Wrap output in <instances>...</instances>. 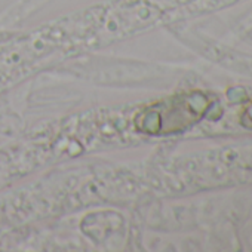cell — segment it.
Segmentation results:
<instances>
[{"label": "cell", "instance_id": "2", "mask_svg": "<svg viewBox=\"0 0 252 252\" xmlns=\"http://www.w3.org/2000/svg\"><path fill=\"white\" fill-rule=\"evenodd\" d=\"M240 123H242V126H245V128L252 129V102L243 110V113L240 116Z\"/></svg>", "mask_w": 252, "mask_h": 252}, {"label": "cell", "instance_id": "1", "mask_svg": "<svg viewBox=\"0 0 252 252\" xmlns=\"http://www.w3.org/2000/svg\"><path fill=\"white\" fill-rule=\"evenodd\" d=\"M215 96L206 92H189L163 102L156 113V131L180 132L200 122L215 105Z\"/></svg>", "mask_w": 252, "mask_h": 252}]
</instances>
